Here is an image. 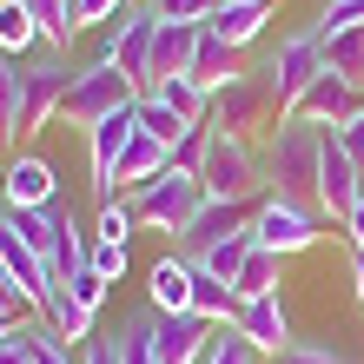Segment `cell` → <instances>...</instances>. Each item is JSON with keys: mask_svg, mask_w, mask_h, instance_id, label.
Instances as JSON below:
<instances>
[{"mask_svg": "<svg viewBox=\"0 0 364 364\" xmlns=\"http://www.w3.org/2000/svg\"><path fill=\"white\" fill-rule=\"evenodd\" d=\"M259 159H265L272 192H285V199H298V205H311V212H318V159H325V126H311V119L285 113V119L265 133Z\"/></svg>", "mask_w": 364, "mask_h": 364, "instance_id": "6da1fadb", "label": "cell"}, {"mask_svg": "<svg viewBox=\"0 0 364 364\" xmlns=\"http://www.w3.org/2000/svg\"><path fill=\"white\" fill-rule=\"evenodd\" d=\"M205 126H212V119H205ZM199 186H205V199H245V205H259L265 192H272L259 146H252V139H239V133H219V126H212V139H205Z\"/></svg>", "mask_w": 364, "mask_h": 364, "instance_id": "7a4b0ae2", "label": "cell"}, {"mask_svg": "<svg viewBox=\"0 0 364 364\" xmlns=\"http://www.w3.org/2000/svg\"><path fill=\"white\" fill-rule=\"evenodd\" d=\"M133 100H139L133 80H126L119 67H106V60H93V67H80V73H73L67 100H60V126H80V133H93L100 119L126 113Z\"/></svg>", "mask_w": 364, "mask_h": 364, "instance_id": "3957f363", "label": "cell"}, {"mask_svg": "<svg viewBox=\"0 0 364 364\" xmlns=\"http://www.w3.org/2000/svg\"><path fill=\"white\" fill-rule=\"evenodd\" d=\"M126 199H133L139 225H153V232H166V239H179V232L199 219L205 186H199V173H166V179H153L146 192H126Z\"/></svg>", "mask_w": 364, "mask_h": 364, "instance_id": "277c9868", "label": "cell"}, {"mask_svg": "<svg viewBox=\"0 0 364 364\" xmlns=\"http://www.w3.org/2000/svg\"><path fill=\"white\" fill-rule=\"evenodd\" d=\"M318 219H325V212L298 205V199H285V192H265L259 212H252V239H259L265 252H278V259H291V252H311L318 239H325Z\"/></svg>", "mask_w": 364, "mask_h": 364, "instance_id": "5b68a950", "label": "cell"}, {"mask_svg": "<svg viewBox=\"0 0 364 364\" xmlns=\"http://www.w3.org/2000/svg\"><path fill=\"white\" fill-rule=\"evenodd\" d=\"M212 126H219V133H239V139L272 133V126H278V100H272V87H265L259 67L212 93Z\"/></svg>", "mask_w": 364, "mask_h": 364, "instance_id": "8992f818", "label": "cell"}, {"mask_svg": "<svg viewBox=\"0 0 364 364\" xmlns=\"http://www.w3.org/2000/svg\"><path fill=\"white\" fill-rule=\"evenodd\" d=\"M153 33H159V14H153V7H126L113 27L100 33V53H93V60L119 67V73L146 93V67H153Z\"/></svg>", "mask_w": 364, "mask_h": 364, "instance_id": "52a82bcc", "label": "cell"}, {"mask_svg": "<svg viewBox=\"0 0 364 364\" xmlns=\"http://www.w3.org/2000/svg\"><path fill=\"white\" fill-rule=\"evenodd\" d=\"M259 73H265V87H272V100H278V119H285L291 106L305 100V87L325 73V40H318V33H291Z\"/></svg>", "mask_w": 364, "mask_h": 364, "instance_id": "ba28073f", "label": "cell"}, {"mask_svg": "<svg viewBox=\"0 0 364 364\" xmlns=\"http://www.w3.org/2000/svg\"><path fill=\"white\" fill-rule=\"evenodd\" d=\"M358 199H364V166L345 153V146H338V133L325 126V159H318V212L345 225Z\"/></svg>", "mask_w": 364, "mask_h": 364, "instance_id": "9c48e42d", "label": "cell"}, {"mask_svg": "<svg viewBox=\"0 0 364 364\" xmlns=\"http://www.w3.org/2000/svg\"><path fill=\"white\" fill-rule=\"evenodd\" d=\"M133 133H139V100L126 106V113L100 119L93 133H87V166H93V192H100V205H106V199H119L113 173H119V159H126V146H133Z\"/></svg>", "mask_w": 364, "mask_h": 364, "instance_id": "30bf717a", "label": "cell"}, {"mask_svg": "<svg viewBox=\"0 0 364 364\" xmlns=\"http://www.w3.org/2000/svg\"><path fill=\"white\" fill-rule=\"evenodd\" d=\"M67 87H73V73H67V60H60V53H47V60H33V67H27V113H20V139L47 133V126L60 119Z\"/></svg>", "mask_w": 364, "mask_h": 364, "instance_id": "8fae6325", "label": "cell"}, {"mask_svg": "<svg viewBox=\"0 0 364 364\" xmlns=\"http://www.w3.org/2000/svg\"><path fill=\"white\" fill-rule=\"evenodd\" d=\"M232 325H239V331L252 338V351H265V358H278V351L291 345V318H285V298H278V291H265V298H239Z\"/></svg>", "mask_w": 364, "mask_h": 364, "instance_id": "7c38bea8", "label": "cell"}, {"mask_svg": "<svg viewBox=\"0 0 364 364\" xmlns=\"http://www.w3.org/2000/svg\"><path fill=\"white\" fill-rule=\"evenodd\" d=\"M291 113H298V119H311V126H345L351 113H364V93L351 87V80H338V73L325 67V73L305 87V100H298Z\"/></svg>", "mask_w": 364, "mask_h": 364, "instance_id": "4fadbf2b", "label": "cell"}, {"mask_svg": "<svg viewBox=\"0 0 364 364\" xmlns=\"http://www.w3.org/2000/svg\"><path fill=\"white\" fill-rule=\"evenodd\" d=\"M252 212H259V205H245V199H205L199 219L179 232L186 259H192V252H205V245H219V239H232V232H252Z\"/></svg>", "mask_w": 364, "mask_h": 364, "instance_id": "5bb4252c", "label": "cell"}, {"mask_svg": "<svg viewBox=\"0 0 364 364\" xmlns=\"http://www.w3.org/2000/svg\"><path fill=\"white\" fill-rule=\"evenodd\" d=\"M212 325L199 311H153V345H159V364H192L205 351Z\"/></svg>", "mask_w": 364, "mask_h": 364, "instance_id": "9a60e30c", "label": "cell"}, {"mask_svg": "<svg viewBox=\"0 0 364 364\" xmlns=\"http://www.w3.org/2000/svg\"><path fill=\"white\" fill-rule=\"evenodd\" d=\"M166 173H173V146L153 139V133L139 126L133 146H126V159H119V173H113V186H119V199H126V192H146V186L166 179Z\"/></svg>", "mask_w": 364, "mask_h": 364, "instance_id": "2e32d148", "label": "cell"}, {"mask_svg": "<svg viewBox=\"0 0 364 364\" xmlns=\"http://www.w3.org/2000/svg\"><path fill=\"white\" fill-rule=\"evenodd\" d=\"M199 33H205V27H192V20H159V33H153V67H146V87H159V80H173V73H192Z\"/></svg>", "mask_w": 364, "mask_h": 364, "instance_id": "e0dca14e", "label": "cell"}, {"mask_svg": "<svg viewBox=\"0 0 364 364\" xmlns=\"http://www.w3.org/2000/svg\"><path fill=\"white\" fill-rule=\"evenodd\" d=\"M53 192H60V179L40 153H14L7 173H0V199L7 205H53Z\"/></svg>", "mask_w": 364, "mask_h": 364, "instance_id": "ac0fdd59", "label": "cell"}, {"mask_svg": "<svg viewBox=\"0 0 364 364\" xmlns=\"http://www.w3.org/2000/svg\"><path fill=\"white\" fill-rule=\"evenodd\" d=\"M239 73H252V67H245V53H239V47H225V40L205 27V33H199V53H192V73H186V80H192V87H205V93H219V87H232Z\"/></svg>", "mask_w": 364, "mask_h": 364, "instance_id": "d6986e66", "label": "cell"}, {"mask_svg": "<svg viewBox=\"0 0 364 364\" xmlns=\"http://www.w3.org/2000/svg\"><path fill=\"white\" fill-rule=\"evenodd\" d=\"M265 20H272V0H219V14H212L205 27L219 33L225 47H239V53H245L252 40L265 33Z\"/></svg>", "mask_w": 364, "mask_h": 364, "instance_id": "ffe728a7", "label": "cell"}, {"mask_svg": "<svg viewBox=\"0 0 364 364\" xmlns=\"http://www.w3.org/2000/svg\"><path fill=\"white\" fill-rule=\"evenodd\" d=\"M146 298L153 311H192V259H159L146 272Z\"/></svg>", "mask_w": 364, "mask_h": 364, "instance_id": "44dd1931", "label": "cell"}, {"mask_svg": "<svg viewBox=\"0 0 364 364\" xmlns=\"http://www.w3.org/2000/svg\"><path fill=\"white\" fill-rule=\"evenodd\" d=\"M20 113H27V67L14 53H0V146H14Z\"/></svg>", "mask_w": 364, "mask_h": 364, "instance_id": "7402d4cb", "label": "cell"}, {"mask_svg": "<svg viewBox=\"0 0 364 364\" xmlns=\"http://www.w3.org/2000/svg\"><path fill=\"white\" fill-rule=\"evenodd\" d=\"M192 311H199L205 325H232V311H239V291H232L225 278H212L205 265H192Z\"/></svg>", "mask_w": 364, "mask_h": 364, "instance_id": "603a6c76", "label": "cell"}, {"mask_svg": "<svg viewBox=\"0 0 364 364\" xmlns=\"http://www.w3.org/2000/svg\"><path fill=\"white\" fill-rule=\"evenodd\" d=\"M40 318H47V325L67 338V345H93V318H100V311H87L73 291H53L47 305H40Z\"/></svg>", "mask_w": 364, "mask_h": 364, "instance_id": "cb8c5ba5", "label": "cell"}, {"mask_svg": "<svg viewBox=\"0 0 364 364\" xmlns=\"http://www.w3.org/2000/svg\"><path fill=\"white\" fill-rule=\"evenodd\" d=\"M27 47H47V40H40V14L27 0H0V53L20 60Z\"/></svg>", "mask_w": 364, "mask_h": 364, "instance_id": "d4e9b609", "label": "cell"}, {"mask_svg": "<svg viewBox=\"0 0 364 364\" xmlns=\"http://www.w3.org/2000/svg\"><path fill=\"white\" fill-rule=\"evenodd\" d=\"M325 40V67L338 80H351V87L364 93V27H345V33H318Z\"/></svg>", "mask_w": 364, "mask_h": 364, "instance_id": "484cf974", "label": "cell"}, {"mask_svg": "<svg viewBox=\"0 0 364 364\" xmlns=\"http://www.w3.org/2000/svg\"><path fill=\"white\" fill-rule=\"evenodd\" d=\"M252 252H259V239H252V232H232V239L205 245V252H192V265H205L212 278H225V285H232V278L245 272V259H252Z\"/></svg>", "mask_w": 364, "mask_h": 364, "instance_id": "4316f807", "label": "cell"}, {"mask_svg": "<svg viewBox=\"0 0 364 364\" xmlns=\"http://www.w3.org/2000/svg\"><path fill=\"white\" fill-rule=\"evenodd\" d=\"M146 93H159V100L173 106L179 119H192V126H205V119H212V93H205V87H192L186 73H173V80H159V87H146Z\"/></svg>", "mask_w": 364, "mask_h": 364, "instance_id": "83f0119b", "label": "cell"}, {"mask_svg": "<svg viewBox=\"0 0 364 364\" xmlns=\"http://www.w3.org/2000/svg\"><path fill=\"white\" fill-rule=\"evenodd\" d=\"M278 285H285V259H278V252H265V245L245 259L239 278H232V291H239V298H265V291H278Z\"/></svg>", "mask_w": 364, "mask_h": 364, "instance_id": "f1b7e54d", "label": "cell"}, {"mask_svg": "<svg viewBox=\"0 0 364 364\" xmlns=\"http://www.w3.org/2000/svg\"><path fill=\"white\" fill-rule=\"evenodd\" d=\"M192 364H259V351H252V338H245L239 325H212L205 351L192 358Z\"/></svg>", "mask_w": 364, "mask_h": 364, "instance_id": "f546056e", "label": "cell"}, {"mask_svg": "<svg viewBox=\"0 0 364 364\" xmlns=\"http://www.w3.org/2000/svg\"><path fill=\"white\" fill-rule=\"evenodd\" d=\"M139 126H146L153 139H166V146H179V139L192 133V119H179V113H173V106H166L159 93H139Z\"/></svg>", "mask_w": 364, "mask_h": 364, "instance_id": "4dcf8cb0", "label": "cell"}, {"mask_svg": "<svg viewBox=\"0 0 364 364\" xmlns=\"http://www.w3.org/2000/svg\"><path fill=\"white\" fill-rule=\"evenodd\" d=\"M119 364H159V345H153V311H133L119 325Z\"/></svg>", "mask_w": 364, "mask_h": 364, "instance_id": "1f68e13d", "label": "cell"}, {"mask_svg": "<svg viewBox=\"0 0 364 364\" xmlns=\"http://www.w3.org/2000/svg\"><path fill=\"white\" fill-rule=\"evenodd\" d=\"M27 325V345H33V364H73V345L60 338L47 318H20Z\"/></svg>", "mask_w": 364, "mask_h": 364, "instance_id": "d6a6232c", "label": "cell"}, {"mask_svg": "<svg viewBox=\"0 0 364 364\" xmlns=\"http://www.w3.org/2000/svg\"><path fill=\"white\" fill-rule=\"evenodd\" d=\"M272 364H351V358L338 351V338H291Z\"/></svg>", "mask_w": 364, "mask_h": 364, "instance_id": "836d02e7", "label": "cell"}, {"mask_svg": "<svg viewBox=\"0 0 364 364\" xmlns=\"http://www.w3.org/2000/svg\"><path fill=\"white\" fill-rule=\"evenodd\" d=\"M87 272H100L106 285H119V278H126V245L119 239H93L87 245Z\"/></svg>", "mask_w": 364, "mask_h": 364, "instance_id": "e575fe53", "label": "cell"}, {"mask_svg": "<svg viewBox=\"0 0 364 364\" xmlns=\"http://www.w3.org/2000/svg\"><path fill=\"white\" fill-rule=\"evenodd\" d=\"M133 225H139V212H133V199H106L100 205V239H133Z\"/></svg>", "mask_w": 364, "mask_h": 364, "instance_id": "d590c367", "label": "cell"}, {"mask_svg": "<svg viewBox=\"0 0 364 364\" xmlns=\"http://www.w3.org/2000/svg\"><path fill=\"white\" fill-rule=\"evenodd\" d=\"M0 311H7L14 325H20V318H33V311H40V305H33V291H27V285H20V278L7 272V259H0Z\"/></svg>", "mask_w": 364, "mask_h": 364, "instance_id": "8d00e7d4", "label": "cell"}, {"mask_svg": "<svg viewBox=\"0 0 364 364\" xmlns=\"http://www.w3.org/2000/svg\"><path fill=\"white\" fill-rule=\"evenodd\" d=\"M159 20H192V27H205L212 14H219V0H146Z\"/></svg>", "mask_w": 364, "mask_h": 364, "instance_id": "74e56055", "label": "cell"}, {"mask_svg": "<svg viewBox=\"0 0 364 364\" xmlns=\"http://www.w3.org/2000/svg\"><path fill=\"white\" fill-rule=\"evenodd\" d=\"M345 27H364V0H325L311 33H345Z\"/></svg>", "mask_w": 364, "mask_h": 364, "instance_id": "f35d334b", "label": "cell"}, {"mask_svg": "<svg viewBox=\"0 0 364 364\" xmlns=\"http://www.w3.org/2000/svg\"><path fill=\"white\" fill-rule=\"evenodd\" d=\"M126 7H139V0H73V27H113V20L126 14Z\"/></svg>", "mask_w": 364, "mask_h": 364, "instance_id": "ab89813d", "label": "cell"}, {"mask_svg": "<svg viewBox=\"0 0 364 364\" xmlns=\"http://www.w3.org/2000/svg\"><path fill=\"white\" fill-rule=\"evenodd\" d=\"M205 139H212V126H192V133L173 146V173H199V159H205Z\"/></svg>", "mask_w": 364, "mask_h": 364, "instance_id": "60d3db41", "label": "cell"}, {"mask_svg": "<svg viewBox=\"0 0 364 364\" xmlns=\"http://www.w3.org/2000/svg\"><path fill=\"white\" fill-rule=\"evenodd\" d=\"M67 291H73V298H80V305H87V311H100V305H106V291H113V285H106L100 272H80V278H73Z\"/></svg>", "mask_w": 364, "mask_h": 364, "instance_id": "b9f144b4", "label": "cell"}, {"mask_svg": "<svg viewBox=\"0 0 364 364\" xmlns=\"http://www.w3.org/2000/svg\"><path fill=\"white\" fill-rule=\"evenodd\" d=\"M0 364H33V345H27V325H14L0 338Z\"/></svg>", "mask_w": 364, "mask_h": 364, "instance_id": "7bdbcfd3", "label": "cell"}, {"mask_svg": "<svg viewBox=\"0 0 364 364\" xmlns=\"http://www.w3.org/2000/svg\"><path fill=\"white\" fill-rule=\"evenodd\" d=\"M331 133H338V146H345V153H351V159L364 166V113H351L345 126H331Z\"/></svg>", "mask_w": 364, "mask_h": 364, "instance_id": "ee69618b", "label": "cell"}, {"mask_svg": "<svg viewBox=\"0 0 364 364\" xmlns=\"http://www.w3.org/2000/svg\"><path fill=\"white\" fill-rule=\"evenodd\" d=\"M80 364H119V338H93V345H87V358H80Z\"/></svg>", "mask_w": 364, "mask_h": 364, "instance_id": "f6af8a7d", "label": "cell"}, {"mask_svg": "<svg viewBox=\"0 0 364 364\" xmlns=\"http://www.w3.org/2000/svg\"><path fill=\"white\" fill-rule=\"evenodd\" d=\"M345 239H351V245H364V199L351 205V219H345Z\"/></svg>", "mask_w": 364, "mask_h": 364, "instance_id": "bcb514c9", "label": "cell"}, {"mask_svg": "<svg viewBox=\"0 0 364 364\" xmlns=\"http://www.w3.org/2000/svg\"><path fill=\"white\" fill-rule=\"evenodd\" d=\"M351 285H358V311H364V245H351Z\"/></svg>", "mask_w": 364, "mask_h": 364, "instance_id": "7dc6e473", "label": "cell"}, {"mask_svg": "<svg viewBox=\"0 0 364 364\" xmlns=\"http://www.w3.org/2000/svg\"><path fill=\"white\" fill-rule=\"evenodd\" d=\"M7 331H14V318H7V311H0V338H7Z\"/></svg>", "mask_w": 364, "mask_h": 364, "instance_id": "c3c4849f", "label": "cell"}]
</instances>
